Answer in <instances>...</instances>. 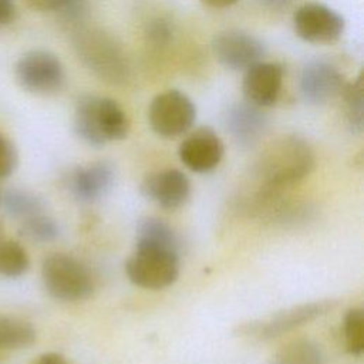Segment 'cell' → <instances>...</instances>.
I'll return each instance as SVG.
<instances>
[{"label": "cell", "instance_id": "obj_1", "mask_svg": "<svg viewBox=\"0 0 364 364\" xmlns=\"http://www.w3.org/2000/svg\"><path fill=\"white\" fill-rule=\"evenodd\" d=\"M313 168L314 155L310 145L297 135H284L260 154L255 172L267 189H280L301 181Z\"/></svg>", "mask_w": 364, "mask_h": 364}, {"label": "cell", "instance_id": "obj_2", "mask_svg": "<svg viewBox=\"0 0 364 364\" xmlns=\"http://www.w3.org/2000/svg\"><path fill=\"white\" fill-rule=\"evenodd\" d=\"M71 41L77 57L101 81L122 85L129 80L127 54L117 38L105 30L80 24L74 28Z\"/></svg>", "mask_w": 364, "mask_h": 364}, {"label": "cell", "instance_id": "obj_3", "mask_svg": "<svg viewBox=\"0 0 364 364\" xmlns=\"http://www.w3.org/2000/svg\"><path fill=\"white\" fill-rule=\"evenodd\" d=\"M73 125L81 141L97 148L127 138L131 127L122 107L101 95H84L78 100Z\"/></svg>", "mask_w": 364, "mask_h": 364}, {"label": "cell", "instance_id": "obj_4", "mask_svg": "<svg viewBox=\"0 0 364 364\" xmlns=\"http://www.w3.org/2000/svg\"><path fill=\"white\" fill-rule=\"evenodd\" d=\"M41 277L48 294L61 301H81L94 291V282L87 267L65 253L47 256L41 266Z\"/></svg>", "mask_w": 364, "mask_h": 364}, {"label": "cell", "instance_id": "obj_5", "mask_svg": "<svg viewBox=\"0 0 364 364\" xmlns=\"http://www.w3.org/2000/svg\"><path fill=\"white\" fill-rule=\"evenodd\" d=\"M128 279L144 289L159 290L171 286L179 276V256L176 250L136 246L125 264Z\"/></svg>", "mask_w": 364, "mask_h": 364}, {"label": "cell", "instance_id": "obj_6", "mask_svg": "<svg viewBox=\"0 0 364 364\" xmlns=\"http://www.w3.org/2000/svg\"><path fill=\"white\" fill-rule=\"evenodd\" d=\"M196 118L193 101L179 90H166L158 94L149 105L148 119L155 134L164 138H176L186 134Z\"/></svg>", "mask_w": 364, "mask_h": 364}, {"label": "cell", "instance_id": "obj_7", "mask_svg": "<svg viewBox=\"0 0 364 364\" xmlns=\"http://www.w3.org/2000/svg\"><path fill=\"white\" fill-rule=\"evenodd\" d=\"M14 75L26 91L37 95L55 94L65 80L61 61L53 53L44 50L26 53L16 63Z\"/></svg>", "mask_w": 364, "mask_h": 364}, {"label": "cell", "instance_id": "obj_8", "mask_svg": "<svg viewBox=\"0 0 364 364\" xmlns=\"http://www.w3.org/2000/svg\"><path fill=\"white\" fill-rule=\"evenodd\" d=\"M334 306H336L334 300L303 303V304L277 311L266 318H260V320H255L247 324H243L237 328V331L252 338L272 340L287 331L294 330L299 326H303L304 323H309L326 314Z\"/></svg>", "mask_w": 364, "mask_h": 364}, {"label": "cell", "instance_id": "obj_9", "mask_svg": "<svg viewBox=\"0 0 364 364\" xmlns=\"http://www.w3.org/2000/svg\"><path fill=\"white\" fill-rule=\"evenodd\" d=\"M296 34L314 44L337 41L344 31V18L340 13L321 3H306L293 16Z\"/></svg>", "mask_w": 364, "mask_h": 364}, {"label": "cell", "instance_id": "obj_10", "mask_svg": "<svg viewBox=\"0 0 364 364\" xmlns=\"http://www.w3.org/2000/svg\"><path fill=\"white\" fill-rule=\"evenodd\" d=\"M215 58L226 68L239 71L262 61L266 50L263 43L253 34L242 30H226L212 41Z\"/></svg>", "mask_w": 364, "mask_h": 364}, {"label": "cell", "instance_id": "obj_11", "mask_svg": "<svg viewBox=\"0 0 364 364\" xmlns=\"http://www.w3.org/2000/svg\"><path fill=\"white\" fill-rule=\"evenodd\" d=\"M283 65L274 61H259L245 70L242 91L247 102L260 108L277 102L283 85Z\"/></svg>", "mask_w": 364, "mask_h": 364}, {"label": "cell", "instance_id": "obj_12", "mask_svg": "<svg viewBox=\"0 0 364 364\" xmlns=\"http://www.w3.org/2000/svg\"><path fill=\"white\" fill-rule=\"evenodd\" d=\"M225 146L219 135L209 127L192 131L179 145L178 155L182 164L193 172H209L222 161Z\"/></svg>", "mask_w": 364, "mask_h": 364}, {"label": "cell", "instance_id": "obj_13", "mask_svg": "<svg viewBox=\"0 0 364 364\" xmlns=\"http://www.w3.org/2000/svg\"><path fill=\"white\" fill-rule=\"evenodd\" d=\"M343 75L326 60L309 61L300 74V92L309 104L321 105L341 94Z\"/></svg>", "mask_w": 364, "mask_h": 364}, {"label": "cell", "instance_id": "obj_14", "mask_svg": "<svg viewBox=\"0 0 364 364\" xmlns=\"http://www.w3.org/2000/svg\"><path fill=\"white\" fill-rule=\"evenodd\" d=\"M141 193L164 209H178L191 196V182L178 169H162L146 175L141 183Z\"/></svg>", "mask_w": 364, "mask_h": 364}, {"label": "cell", "instance_id": "obj_15", "mask_svg": "<svg viewBox=\"0 0 364 364\" xmlns=\"http://www.w3.org/2000/svg\"><path fill=\"white\" fill-rule=\"evenodd\" d=\"M115 171L109 162L97 161L75 168L68 176V189L81 202H94L104 198L114 186Z\"/></svg>", "mask_w": 364, "mask_h": 364}, {"label": "cell", "instance_id": "obj_16", "mask_svg": "<svg viewBox=\"0 0 364 364\" xmlns=\"http://www.w3.org/2000/svg\"><path fill=\"white\" fill-rule=\"evenodd\" d=\"M225 127L230 136L242 146H250L259 141L267 128V117L260 107L247 102H236L225 115Z\"/></svg>", "mask_w": 364, "mask_h": 364}, {"label": "cell", "instance_id": "obj_17", "mask_svg": "<svg viewBox=\"0 0 364 364\" xmlns=\"http://www.w3.org/2000/svg\"><path fill=\"white\" fill-rule=\"evenodd\" d=\"M270 364H327L320 344L310 338H297L280 348Z\"/></svg>", "mask_w": 364, "mask_h": 364}, {"label": "cell", "instance_id": "obj_18", "mask_svg": "<svg viewBox=\"0 0 364 364\" xmlns=\"http://www.w3.org/2000/svg\"><path fill=\"white\" fill-rule=\"evenodd\" d=\"M136 246H152L178 252V239L171 226L164 220L145 218L136 226Z\"/></svg>", "mask_w": 364, "mask_h": 364}, {"label": "cell", "instance_id": "obj_19", "mask_svg": "<svg viewBox=\"0 0 364 364\" xmlns=\"http://www.w3.org/2000/svg\"><path fill=\"white\" fill-rule=\"evenodd\" d=\"M34 327L21 318L0 314V350H18L34 344Z\"/></svg>", "mask_w": 364, "mask_h": 364}, {"label": "cell", "instance_id": "obj_20", "mask_svg": "<svg viewBox=\"0 0 364 364\" xmlns=\"http://www.w3.org/2000/svg\"><path fill=\"white\" fill-rule=\"evenodd\" d=\"M344 117L348 128L360 134L364 127V87L363 75L360 74L353 82L343 87Z\"/></svg>", "mask_w": 364, "mask_h": 364}, {"label": "cell", "instance_id": "obj_21", "mask_svg": "<svg viewBox=\"0 0 364 364\" xmlns=\"http://www.w3.org/2000/svg\"><path fill=\"white\" fill-rule=\"evenodd\" d=\"M30 259L26 249L13 239L0 237V276L18 277L28 270Z\"/></svg>", "mask_w": 364, "mask_h": 364}, {"label": "cell", "instance_id": "obj_22", "mask_svg": "<svg viewBox=\"0 0 364 364\" xmlns=\"http://www.w3.org/2000/svg\"><path fill=\"white\" fill-rule=\"evenodd\" d=\"M4 206L9 215L14 218L27 219L30 216L38 215L44 209V202L41 198L31 192L21 189H10L4 195Z\"/></svg>", "mask_w": 364, "mask_h": 364}, {"label": "cell", "instance_id": "obj_23", "mask_svg": "<svg viewBox=\"0 0 364 364\" xmlns=\"http://www.w3.org/2000/svg\"><path fill=\"white\" fill-rule=\"evenodd\" d=\"M20 235L33 242L47 243L58 237L60 228L54 219L38 213L23 220L20 226Z\"/></svg>", "mask_w": 364, "mask_h": 364}, {"label": "cell", "instance_id": "obj_24", "mask_svg": "<svg viewBox=\"0 0 364 364\" xmlns=\"http://www.w3.org/2000/svg\"><path fill=\"white\" fill-rule=\"evenodd\" d=\"M343 334L347 351L353 355H361L364 351V310L361 307L350 309L346 313Z\"/></svg>", "mask_w": 364, "mask_h": 364}, {"label": "cell", "instance_id": "obj_25", "mask_svg": "<svg viewBox=\"0 0 364 364\" xmlns=\"http://www.w3.org/2000/svg\"><path fill=\"white\" fill-rule=\"evenodd\" d=\"M18 164V155L14 144L0 134V178H6L14 172Z\"/></svg>", "mask_w": 364, "mask_h": 364}, {"label": "cell", "instance_id": "obj_26", "mask_svg": "<svg viewBox=\"0 0 364 364\" xmlns=\"http://www.w3.org/2000/svg\"><path fill=\"white\" fill-rule=\"evenodd\" d=\"M87 1L85 0H68L57 11L60 13L64 23L74 27L80 26L87 16Z\"/></svg>", "mask_w": 364, "mask_h": 364}, {"label": "cell", "instance_id": "obj_27", "mask_svg": "<svg viewBox=\"0 0 364 364\" xmlns=\"http://www.w3.org/2000/svg\"><path fill=\"white\" fill-rule=\"evenodd\" d=\"M172 36V28L169 27V24L164 20H155L151 23L149 28H148V37L152 41V44L155 46H162L166 44L169 41Z\"/></svg>", "mask_w": 364, "mask_h": 364}, {"label": "cell", "instance_id": "obj_28", "mask_svg": "<svg viewBox=\"0 0 364 364\" xmlns=\"http://www.w3.org/2000/svg\"><path fill=\"white\" fill-rule=\"evenodd\" d=\"M17 17V7L13 0H0V27L11 24Z\"/></svg>", "mask_w": 364, "mask_h": 364}, {"label": "cell", "instance_id": "obj_29", "mask_svg": "<svg viewBox=\"0 0 364 364\" xmlns=\"http://www.w3.org/2000/svg\"><path fill=\"white\" fill-rule=\"evenodd\" d=\"M31 9L38 11H57L68 0H24Z\"/></svg>", "mask_w": 364, "mask_h": 364}, {"label": "cell", "instance_id": "obj_30", "mask_svg": "<svg viewBox=\"0 0 364 364\" xmlns=\"http://www.w3.org/2000/svg\"><path fill=\"white\" fill-rule=\"evenodd\" d=\"M31 364H71V363L60 353H44L38 355Z\"/></svg>", "mask_w": 364, "mask_h": 364}, {"label": "cell", "instance_id": "obj_31", "mask_svg": "<svg viewBox=\"0 0 364 364\" xmlns=\"http://www.w3.org/2000/svg\"><path fill=\"white\" fill-rule=\"evenodd\" d=\"M205 4H208L209 7H215V9H223V7H229L232 4H235L237 0H202Z\"/></svg>", "mask_w": 364, "mask_h": 364}, {"label": "cell", "instance_id": "obj_32", "mask_svg": "<svg viewBox=\"0 0 364 364\" xmlns=\"http://www.w3.org/2000/svg\"><path fill=\"white\" fill-rule=\"evenodd\" d=\"M266 1H269L270 4L274 6V4H283L286 0H266Z\"/></svg>", "mask_w": 364, "mask_h": 364}, {"label": "cell", "instance_id": "obj_33", "mask_svg": "<svg viewBox=\"0 0 364 364\" xmlns=\"http://www.w3.org/2000/svg\"><path fill=\"white\" fill-rule=\"evenodd\" d=\"M3 236V228H1V225H0V237Z\"/></svg>", "mask_w": 364, "mask_h": 364}]
</instances>
